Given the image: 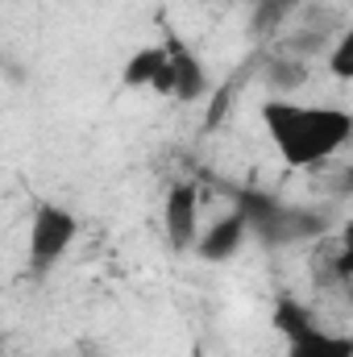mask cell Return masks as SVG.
Masks as SVG:
<instances>
[{
	"instance_id": "obj_1",
	"label": "cell",
	"mask_w": 353,
	"mask_h": 357,
	"mask_svg": "<svg viewBox=\"0 0 353 357\" xmlns=\"http://www.w3.org/2000/svg\"><path fill=\"white\" fill-rule=\"evenodd\" d=\"M262 129L274 154L291 171H312L341 154L353 137V112L341 104H299V100H262Z\"/></svg>"
},
{
	"instance_id": "obj_2",
	"label": "cell",
	"mask_w": 353,
	"mask_h": 357,
	"mask_svg": "<svg viewBox=\"0 0 353 357\" xmlns=\"http://www.w3.org/2000/svg\"><path fill=\"white\" fill-rule=\"evenodd\" d=\"M274 328L283 333V357H353V333H333L316 324L295 299L278 303Z\"/></svg>"
},
{
	"instance_id": "obj_3",
	"label": "cell",
	"mask_w": 353,
	"mask_h": 357,
	"mask_svg": "<svg viewBox=\"0 0 353 357\" xmlns=\"http://www.w3.org/2000/svg\"><path fill=\"white\" fill-rule=\"evenodd\" d=\"M75 237H80V216L63 204L42 199L29 216V266L38 274L54 270L75 245Z\"/></svg>"
},
{
	"instance_id": "obj_4",
	"label": "cell",
	"mask_w": 353,
	"mask_h": 357,
	"mask_svg": "<svg viewBox=\"0 0 353 357\" xmlns=\"http://www.w3.org/2000/svg\"><path fill=\"white\" fill-rule=\"evenodd\" d=\"M163 229H167L171 250H179V254H187V250L200 245V233H204V229H200V191H195V183L179 178L175 187L167 191Z\"/></svg>"
},
{
	"instance_id": "obj_5",
	"label": "cell",
	"mask_w": 353,
	"mask_h": 357,
	"mask_svg": "<svg viewBox=\"0 0 353 357\" xmlns=\"http://www.w3.org/2000/svg\"><path fill=\"white\" fill-rule=\"evenodd\" d=\"M121 84L125 88H150L158 96H175V54H171V42L133 50L125 59V67H121Z\"/></svg>"
},
{
	"instance_id": "obj_6",
	"label": "cell",
	"mask_w": 353,
	"mask_h": 357,
	"mask_svg": "<svg viewBox=\"0 0 353 357\" xmlns=\"http://www.w3.org/2000/svg\"><path fill=\"white\" fill-rule=\"evenodd\" d=\"M246 233H250V212H225L220 220H212V225L200 233L195 254H200L204 262H229V258L241 250Z\"/></svg>"
},
{
	"instance_id": "obj_7",
	"label": "cell",
	"mask_w": 353,
	"mask_h": 357,
	"mask_svg": "<svg viewBox=\"0 0 353 357\" xmlns=\"http://www.w3.org/2000/svg\"><path fill=\"white\" fill-rule=\"evenodd\" d=\"M171 54H175V96L179 104H191V100H200L204 88H208V71H204V63L187 50V46H179L171 42Z\"/></svg>"
},
{
	"instance_id": "obj_8",
	"label": "cell",
	"mask_w": 353,
	"mask_h": 357,
	"mask_svg": "<svg viewBox=\"0 0 353 357\" xmlns=\"http://www.w3.org/2000/svg\"><path fill=\"white\" fill-rule=\"evenodd\" d=\"M329 75L341 79V84H353V25L341 29V38L329 50Z\"/></svg>"
}]
</instances>
